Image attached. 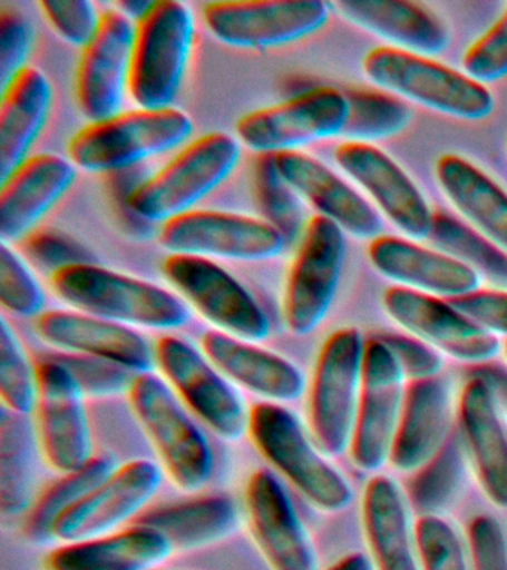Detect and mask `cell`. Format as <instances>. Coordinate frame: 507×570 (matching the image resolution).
Listing matches in <instances>:
<instances>
[{
  "label": "cell",
  "mask_w": 507,
  "mask_h": 570,
  "mask_svg": "<svg viewBox=\"0 0 507 570\" xmlns=\"http://www.w3.org/2000/svg\"><path fill=\"white\" fill-rule=\"evenodd\" d=\"M50 283L56 296L74 309L127 327L170 332L191 321L188 305L176 294L97 263L64 267L51 275Z\"/></svg>",
  "instance_id": "1"
},
{
  "label": "cell",
  "mask_w": 507,
  "mask_h": 570,
  "mask_svg": "<svg viewBox=\"0 0 507 570\" xmlns=\"http://www.w3.org/2000/svg\"><path fill=\"white\" fill-rule=\"evenodd\" d=\"M248 435L265 461L318 510L337 514L354 499L353 485L283 404L260 403L248 412Z\"/></svg>",
  "instance_id": "2"
},
{
  "label": "cell",
  "mask_w": 507,
  "mask_h": 570,
  "mask_svg": "<svg viewBox=\"0 0 507 570\" xmlns=\"http://www.w3.org/2000/svg\"><path fill=\"white\" fill-rule=\"evenodd\" d=\"M193 132V119L175 107L121 111L75 134L68 155L84 171L114 174L177 149Z\"/></svg>",
  "instance_id": "3"
},
{
  "label": "cell",
  "mask_w": 507,
  "mask_h": 570,
  "mask_svg": "<svg viewBox=\"0 0 507 570\" xmlns=\"http://www.w3.org/2000/svg\"><path fill=\"white\" fill-rule=\"evenodd\" d=\"M362 66L364 76L382 91L449 118L476 122L496 109L487 85L435 58L380 47L367 53Z\"/></svg>",
  "instance_id": "4"
},
{
  "label": "cell",
  "mask_w": 507,
  "mask_h": 570,
  "mask_svg": "<svg viewBox=\"0 0 507 570\" xmlns=\"http://www.w3.org/2000/svg\"><path fill=\"white\" fill-rule=\"evenodd\" d=\"M242 156L238 141L225 132H211L191 141L124 203L146 223H166L193 212L195 205L224 185Z\"/></svg>",
  "instance_id": "5"
},
{
  "label": "cell",
  "mask_w": 507,
  "mask_h": 570,
  "mask_svg": "<svg viewBox=\"0 0 507 570\" xmlns=\"http://www.w3.org/2000/svg\"><path fill=\"white\" fill-rule=\"evenodd\" d=\"M195 39L193 9L157 0L136 22L128 94L139 109H168L179 96Z\"/></svg>",
  "instance_id": "6"
},
{
  "label": "cell",
  "mask_w": 507,
  "mask_h": 570,
  "mask_svg": "<svg viewBox=\"0 0 507 570\" xmlns=\"http://www.w3.org/2000/svg\"><path fill=\"white\" fill-rule=\"evenodd\" d=\"M367 341L354 327L333 332L319 352L309 391L311 439L328 458L350 452Z\"/></svg>",
  "instance_id": "7"
},
{
  "label": "cell",
  "mask_w": 507,
  "mask_h": 570,
  "mask_svg": "<svg viewBox=\"0 0 507 570\" xmlns=\"http://www.w3.org/2000/svg\"><path fill=\"white\" fill-rule=\"evenodd\" d=\"M127 395L173 483L184 492L202 490L212 480L215 456L170 385L154 373L137 374Z\"/></svg>",
  "instance_id": "8"
},
{
  "label": "cell",
  "mask_w": 507,
  "mask_h": 570,
  "mask_svg": "<svg viewBox=\"0 0 507 570\" xmlns=\"http://www.w3.org/2000/svg\"><path fill=\"white\" fill-rule=\"evenodd\" d=\"M345 256V232L319 214L311 217L284 288L283 320L289 332L304 337L323 324L340 288Z\"/></svg>",
  "instance_id": "9"
},
{
  "label": "cell",
  "mask_w": 507,
  "mask_h": 570,
  "mask_svg": "<svg viewBox=\"0 0 507 570\" xmlns=\"http://www.w3.org/2000/svg\"><path fill=\"white\" fill-rule=\"evenodd\" d=\"M163 274L220 332L252 343L270 336L271 321L264 307L212 258L170 254L163 262Z\"/></svg>",
  "instance_id": "10"
},
{
  "label": "cell",
  "mask_w": 507,
  "mask_h": 570,
  "mask_svg": "<svg viewBox=\"0 0 507 570\" xmlns=\"http://www.w3.org/2000/svg\"><path fill=\"white\" fill-rule=\"evenodd\" d=\"M347 94L320 87L238 119L237 136L257 154L300 151L301 147L342 136L349 120Z\"/></svg>",
  "instance_id": "11"
},
{
  "label": "cell",
  "mask_w": 507,
  "mask_h": 570,
  "mask_svg": "<svg viewBox=\"0 0 507 570\" xmlns=\"http://www.w3.org/2000/svg\"><path fill=\"white\" fill-rule=\"evenodd\" d=\"M331 3L320 0H225L204 7V22L222 43L271 49L300 42L322 30Z\"/></svg>",
  "instance_id": "12"
},
{
  "label": "cell",
  "mask_w": 507,
  "mask_h": 570,
  "mask_svg": "<svg viewBox=\"0 0 507 570\" xmlns=\"http://www.w3.org/2000/svg\"><path fill=\"white\" fill-rule=\"evenodd\" d=\"M155 358L172 390L216 435L238 441L246 434L248 413L242 396L206 355L166 334L155 345Z\"/></svg>",
  "instance_id": "13"
},
{
  "label": "cell",
  "mask_w": 507,
  "mask_h": 570,
  "mask_svg": "<svg viewBox=\"0 0 507 570\" xmlns=\"http://www.w3.org/2000/svg\"><path fill=\"white\" fill-rule=\"evenodd\" d=\"M37 367L39 392L35 426L39 448L52 470L68 474L96 456L86 394L72 373L51 354L42 355Z\"/></svg>",
  "instance_id": "14"
},
{
  "label": "cell",
  "mask_w": 507,
  "mask_h": 570,
  "mask_svg": "<svg viewBox=\"0 0 507 570\" xmlns=\"http://www.w3.org/2000/svg\"><path fill=\"white\" fill-rule=\"evenodd\" d=\"M158 239L172 254L237 262L271 261L289 245L264 218L212 209H193L163 223Z\"/></svg>",
  "instance_id": "15"
},
{
  "label": "cell",
  "mask_w": 507,
  "mask_h": 570,
  "mask_svg": "<svg viewBox=\"0 0 507 570\" xmlns=\"http://www.w3.org/2000/svg\"><path fill=\"white\" fill-rule=\"evenodd\" d=\"M407 379L389 347L377 336L364 350L362 391L350 454L360 471L377 472L390 463L402 414Z\"/></svg>",
  "instance_id": "16"
},
{
  "label": "cell",
  "mask_w": 507,
  "mask_h": 570,
  "mask_svg": "<svg viewBox=\"0 0 507 570\" xmlns=\"http://www.w3.org/2000/svg\"><path fill=\"white\" fill-rule=\"evenodd\" d=\"M382 306L404 332L461 363L476 367L493 363L500 354L498 337L471 323L447 298L394 285L384 293Z\"/></svg>",
  "instance_id": "17"
},
{
  "label": "cell",
  "mask_w": 507,
  "mask_h": 570,
  "mask_svg": "<svg viewBox=\"0 0 507 570\" xmlns=\"http://www.w3.org/2000/svg\"><path fill=\"white\" fill-rule=\"evenodd\" d=\"M248 528L271 570H320L318 548L282 481L261 468L244 490Z\"/></svg>",
  "instance_id": "18"
},
{
  "label": "cell",
  "mask_w": 507,
  "mask_h": 570,
  "mask_svg": "<svg viewBox=\"0 0 507 570\" xmlns=\"http://www.w3.org/2000/svg\"><path fill=\"white\" fill-rule=\"evenodd\" d=\"M335 163L373 200L387 220L412 240L429 239L435 212L420 187L394 159L376 145L345 141Z\"/></svg>",
  "instance_id": "19"
},
{
  "label": "cell",
  "mask_w": 507,
  "mask_h": 570,
  "mask_svg": "<svg viewBox=\"0 0 507 570\" xmlns=\"http://www.w3.org/2000/svg\"><path fill=\"white\" fill-rule=\"evenodd\" d=\"M136 24L117 9L101 12L99 30L82 49L77 73L79 110L90 122L121 114L130 82Z\"/></svg>",
  "instance_id": "20"
},
{
  "label": "cell",
  "mask_w": 507,
  "mask_h": 570,
  "mask_svg": "<svg viewBox=\"0 0 507 570\" xmlns=\"http://www.w3.org/2000/svg\"><path fill=\"white\" fill-rule=\"evenodd\" d=\"M163 480L164 471L157 463L148 459L127 462L61 517L55 538L75 542L118 532V528L148 505Z\"/></svg>",
  "instance_id": "21"
},
{
  "label": "cell",
  "mask_w": 507,
  "mask_h": 570,
  "mask_svg": "<svg viewBox=\"0 0 507 570\" xmlns=\"http://www.w3.org/2000/svg\"><path fill=\"white\" fill-rule=\"evenodd\" d=\"M43 342L59 352L113 361L136 374L154 373L155 347L127 325L79 311H46L35 320Z\"/></svg>",
  "instance_id": "22"
},
{
  "label": "cell",
  "mask_w": 507,
  "mask_h": 570,
  "mask_svg": "<svg viewBox=\"0 0 507 570\" xmlns=\"http://www.w3.org/2000/svg\"><path fill=\"white\" fill-rule=\"evenodd\" d=\"M458 425L466 456L488 501L507 510V417L491 387L469 377L458 403Z\"/></svg>",
  "instance_id": "23"
},
{
  "label": "cell",
  "mask_w": 507,
  "mask_h": 570,
  "mask_svg": "<svg viewBox=\"0 0 507 570\" xmlns=\"http://www.w3.org/2000/svg\"><path fill=\"white\" fill-rule=\"evenodd\" d=\"M368 257L373 269L398 287L447 301L475 292L482 283L465 263L409 238L378 236L369 244Z\"/></svg>",
  "instance_id": "24"
},
{
  "label": "cell",
  "mask_w": 507,
  "mask_h": 570,
  "mask_svg": "<svg viewBox=\"0 0 507 570\" xmlns=\"http://www.w3.org/2000/svg\"><path fill=\"white\" fill-rule=\"evenodd\" d=\"M275 165L292 189L319 213L355 239L381 236L382 220L377 209L349 183L313 156L302 151L274 155Z\"/></svg>",
  "instance_id": "25"
},
{
  "label": "cell",
  "mask_w": 507,
  "mask_h": 570,
  "mask_svg": "<svg viewBox=\"0 0 507 570\" xmlns=\"http://www.w3.org/2000/svg\"><path fill=\"white\" fill-rule=\"evenodd\" d=\"M77 180L72 160L55 154L30 156L2 181L0 236L2 243L28 238Z\"/></svg>",
  "instance_id": "26"
},
{
  "label": "cell",
  "mask_w": 507,
  "mask_h": 570,
  "mask_svg": "<svg viewBox=\"0 0 507 570\" xmlns=\"http://www.w3.org/2000/svg\"><path fill=\"white\" fill-rule=\"evenodd\" d=\"M202 347L204 355L226 379L269 403H292L304 395L305 374L292 361L275 352L220 330L204 333Z\"/></svg>",
  "instance_id": "27"
},
{
  "label": "cell",
  "mask_w": 507,
  "mask_h": 570,
  "mask_svg": "<svg viewBox=\"0 0 507 570\" xmlns=\"http://www.w3.org/2000/svg\"><path fill=\"white\" fill-rule=\"evenodd\" d=\"M452 419L451 385L442 374L408 382L390 463L413 474L448 443Z\"/></svg>",
  "instance_id": "28"
},
{
  "label": "cell",
  "mask_w": 507,
  "mask_h": 570,
  "mask_svg": "<svg viewBox=\"0 0 507 570\" xmlns=\"http://www.w3.org/2000/svg\"><path fill=\"white\" fill-rule=\"evenodd\" d=\"M342 18L386 40L387 47L435 58L451 45L447 24L430 9L404 0H340L331 3Z\"/></svg>",
  "instance_id": "29"
},
{
  "label": "cell",
  "mask_w": 507,
  "mask_h": 570,
  "mask_svg": "<svg viewBox=\"0 0 507 570\" xmlns=\"http://www.w3.org/2000/svg\"><path fill=\"white\" fill-rule=\"evenodd\" d=\"M411 503L398 481L376 475L362 502L364 538L376 570H421Z\"/></svg>",
  "instance_id": "30"
},
{
  "label": "cell",
  "mask_w": 507,
  "mask_h": 570,
  "mask_svg": "<svg viewBox=\"0 0 507 570\" xmlns=\"http://www.w3.org/2000/svg\"><path fill=\"white\" fill-rule=\"evenodd\" d=\"M173 552L164 534L135 523L104 537L64 542L48 552L42 570H153Z\"/></svg>",
  "instance_id": "31"
},
{
  "label": "cell",
  "mask_w": 507,
  "mask_h": 570,
  "mask_svg": "<svg viewBox=\"0 0 507 570\" xmlns=\"http://www.w3.org/2000/svg\"><path fill=\"white\" fill-rule=\"evenodd\" d=\"M52 106L50 79L37 67H26L2 89L0 105V180H6L37 145Z\"/></svg>",
  "instance_id": "32"
},
{
  "label": "cell",
  "mask_w": 507,
  "mask_h": 570,
  "mask_svg": "<svg viewBox=\"0 0 507 570\" xmlns=\"http://www.w3.org/2000/svg\"><path fill=\"white\" fill-rule=\"evenodd\" d=\"M436 180L465 223L507 253V191L460 155L440 156Z\"/></svg>",
  "instance_id": "33"
},
{
  "label": "cell",
  "mask_w": 507,
  "mask_h": 570,
  "mask_svg": "<svg viewBox=\"0 0 507 570\" xmlns=\"http://www.w3.org/2000/svg\"><path fill=\"white\" fill-rule=\"evenodd\" d=\"M135 523L164 534L175 551H193L233 537L240 512L233 499L212 494L155 508Z\"/></svg>",
  "instance_id": "34"
},
{
  "label": "cell",
  "mask_w": 507,
  "mask_h": 570,
  "mask_svg": "<svg viewBox=\"0 0 507 570\" xmlns=\"http://www.w3.org/2000/svg\"><path fill=\"white\" fill-rule=\"evenodd\" d=\"M39 440L28 414L2 407L0 416V511L8 519L28 514L35 502Z\"/></svg>",
  "instance_id": "35"
},
{
  "label": "cell",
  "mask_w": 507,
  "mask_h": 570,
  "mask_svg": "<svg viewBox=\"0 0 507 570\" xmlns=\"http://www.w3.org/2000/svg\"><path fill=\"white\" fill-rule=\"evenodd\" d=\"M117 461L110 454L95 456L77 471L61 474L48 485L25 515L23 537L35 546L56 541L55 529L66 512L77 507L84 498L117 470Z\"/></svg>",
  "instance_id": "36"
},
{
  "label": "cell",
  "mask_w": 507,
  "mask_h": 570,
  "mask_svg": "<svg viewBox=\"0 0 507 570\" xmlns=\"http://www.w3.org/2000/svg\"><path fill=\"white\" fill-rule=\"evenodd\" d=\"M465 474V448L451 435L431 461L411 474L407 497L412 510L420 517H443L460 497Z\"/></svg>",
  "instance_id": "37"
},
{
  "label": "cell",
  "mask_w": 507,
  "mask_h": 570,
  "mask_svg": "<svg viewBox=\"0 0 507 570\" xmlns=\"http://www.w3.org/2000/svg\"><path fill=\"white\" fill-rule=\"evenodd\" d=\"M429 239L435 248L471 267L494 288L507 289V253L467 223L435 212Z\"/></svg>",
  "instance_id": "38"
},
{
  "label": "cell",
  "mask_w": 507,
  "mask_h": 570,
  "mask_svg": "<svg viewBox=\"0 0 507 570\" xmlns=\"http://www.w3.org/2000/svg\"><path fill=\"white\" fill-rule=\"evenodd\" d=\"M350 105L349 120L342 132L347 141L373 142L398 136L411 124V107L402 98L382 91H353L347 94Z\"/></svg>",
  "instance_id": "39"
},
{
  "label": "cell",
  "mask_w": 507,
  "mask_h": 570,
  "mask_svg": "<svg viewBox=\"0 0 507 570\" xmlns=\"http://www.w3.org/2000/svg\"><path fill=\"white\" fill-rule=\"evenodd\" d=\"M255 194L264 220L275 227L289 244L300 243L309 220L301 196L280 174L274 155L262 154L255 164Z\"/></svg>",
  "instance_id": "40"
},
{
  "label": "cell",
  "mask_w": 507,
  "mask_h": 570,
  "mask_svg": "<svg viewBox=\"0 0 507 570\" xmlns=\"http://www.w3.org/2000/svg\"><path fill=\"white\" fill-rule=\"evenodd\" d=\"M38 367L19 334L6 318L0 323V396L3 407L20 414L35 413L38 403Z\"/></svg>",
  "instance_id": "41"
},
{
  "label": "cell",
  "mask_w": 507,
  "mask_h": 570,
  "mask_svg": "<svg viewBox=\"0 0 507 570\" xmlns=\"http://www.w3.org/2000/svg\"><path fill=\"white\" fill-rule=\"evenodd\" d=\"M47 296L25 258L0 245V303L11 314L37 320L46 309Z\"/></svg>",
  "instance_id": "42"
},
{
  "label": "cell",
  "mask_w": 507,
  "mask_h": 570,
  "mask_svg": "<svg viewBox=\"0 0 507 570\" xmlns=\"http://www.w3.org/2000/svg\"><path fill=\"white\" fill-rule=\"evenodd\" d=\"M416 532L421 570H471L466 542L443 517H418Z\"/></svg>",
  "instance_id": "43"
},
{
  "label": "cell",
  "mask_w": 507,
  "mask_h": 570,
  "mask_svg": "<svg viewBox=\"0 0 507 570\" xmlns=\"http://www.w3.org/2000/svg\"><path fill=\"white\" fill-rule=\"evenodd\" d=\"M51 356L72 373L86 396L105 399V396L128 394L137 376L123 365L96 358V356L69 354V352H56Z\"/></svg>",
  "instance_id": "44"
},
{
  "label": "cell",
  "mask_w": 507,
  "mask_h": 570,
  "mask_svg": "<svg viewBox=\"0 0 507 570\" xmlns=\"http://www.w3.org/2000/svg\"><path fill=\"white\" fill-rule=\"evenodd\" d=\"M461 66L467 76L482 85L507 78V9L467 48Z\"/></svg>",
  "instance_id": "45"
},
{
  "label": "cell",
  "mask_w": 507,
  "mask_h": 570,
  "mask_svg": "<svg viewBox=\"0 0 507 570\" xmlns=\"http://www.w3.org/2000/svg\"><path fill=\"white\" fill-rule=\"evenodd\" d=\"M37 31L32 21L16 8L0 11V85L6 89L28 66Z\"/></svg>",
  "instance_id": "46"
},
{
  "label": "cell",
  "mask_w": 507,
  "mask_h": 570,
  "mask_svg": "<svg viewBox=\"0 0 507 570\" xmlns=\"http://www.w3.org/2000/svg\"><path fill=\"white\" fill-rule=\"evenodd\" d=\"M39 8L56 33L74 47L86 48L99 30L101 13L90 0H42Z\"/></svg>",
  "instance_id": "47"
},
{
  "label": "cell",
  "mask_w": 507,
  "mask_h": 570,
  "mask_svg": "<svg viewBox=\"0 0 507 570\" xmlns=\"http://www.w3.org/2000/svg\"><path fill=\"white\" fill-rule=\"evenodd\" d=\"M471 570H507V529L497 517L479 514L467 525Z\"/></svg>",
  "instance_id": "48"
},
{
  "label": "cell",
  "mask_w": 507,
  "mask_h": 570,
  "mask_svg": "<svg viewBox=\"0 0 507 570\" xmlns=\"http://www.w3.org/2000/svg\"><path fill=\"white\" fill-rule=\"evenodd\" d=\"M377 337L394 355L407 382L425 381L442 374V354L421 338L409 333H381Z\"/></svg>",
  "instance_id": "49"
},
{
  "label": "cell",
  "mask_w": 507,
  "mask_h": 570,
  "mask_svg": "<svg viewBox=\"0 0 507 570\" xmlns=\"http://www.w3.org/2000/svg\"><path fill=\"white\" fill-rule=\"evenodd\" d=\"M30 261L42 269L55 272L64 267L96 263L95 256L77 240L56 230H35L25 240Z\"/></svg>",
  "instance_id": "50"
},
{
  "label": "cell",
  "mask_w": 507,
  "mask_h": 570,
  "mask_svg": "<svg viewBox=\"0 0 507 570\" xmlns=\"http://www.w3.org/2000/svg\"><path fill=\"white\" fill-rule=\"evenodd\" d=\"M449 303L485 332L507 337V289L478 288Z\"/></svg>",
  "instance_id": "51"
},
{
  "label": "cell",
  "mask_w": 507,
  "mask_h": 570,
  "mask_svg": "<svg viewBox=\"0 0 507 570\" xmlns=\"http://www.w3.org/2000/svg\"><path fill=\"white\" fill-rule=\"evenodd\" d=\"M475 368L471 376H478L488 383L498 405H500L503 413L507 417V368H503L500 365H493L491 363L476 365Z\"/></svg>",
  "instance_id": "52"
},
{
  "label": "cell",
  "mask_w": 507,
  "mask_h": 570,
  "mask_svg": "<svg viewBox=\"0 0 507 570\" xmlns=\"http://www.w3.org/2000/svg\"><path fill=\"white\" fill-rule=\"evenodd\" d=\"M326 570H376V568H373L371 557L363 554V552L355 551L341 557L340 560L335 561V563Z\"/></svg>",
  "instance_id": "53"
},
{
  "label": "cell",
  "mask_w": 507,
  "mask_h": 570,
  "mask_svg": "<svg viewBox=\"0 0 507 570\" xmlns=\"http://www.w3.org/2000/svg\"><path fill=\"white\" fill-rule=\"evenodd\" d=\"M155 2H148V0H121V2L115 3V9L121 12L123 16L130 18V20L140 21L142 18L150 11Z\"/></svg>",
  "instance_id": "54"
},
{
  "label": "cell",
  "mask_w": 507,
  "mask_h": 570,
  "mask_svg": "<svg viewBox=\"0 0 507 570\" xmlns=\"http://www.w3.org/2000/svg\"><path fill=\"white\" fill-rule=\"evenodd\" d=\"M505 356H506V361H507V341H506V345H505Z\"/></svg>",
  "instance_id": "55"
},
{
  "label": "cell",
  "mask_w": 507,
  "mask_h": 570,
  "mask_svg": "<svg viewBox=\"0 0 507 570\" xmlns=\"http://www.w3.org/2000/svg\"><path fill=\"white\" fill-rule=\"evenodd\" d=\"M153 570H159V569L157 568V569H153Z\"/></svg>",
  "instance_id": "56"
}]
</instances>
